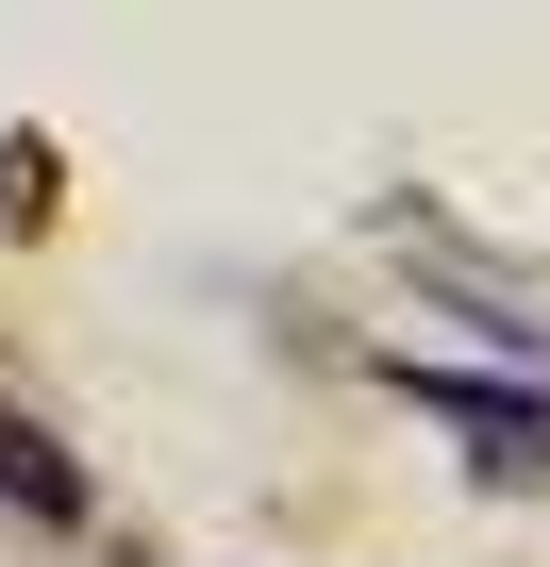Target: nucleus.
Returning <instances> with one entry per match:
<instances>
[{
	"instance_id": "obj_1",
	"label": "nucleus",
	"mask_w": 550,
	"mask_h": 567,
	"mask_svg": "<svg viewBox=\"0 0 550 567\" xmlns=\"http://www.w3.org/2000/svg\"><path fill=\"white\" fill-rule=\"evenodd\" d=\"M401 401H417V417H450L484 467H550V401H533V384H484V368H401Z\"/></svg>"
},
{
	"instance_id": "obj_2",
	"label": "nucleus",
	"mask_w": 550,
	"mask_h": 567,
	"mask_svg": "<svg viewBox=\"0 0 550 567\" xmlns=\"http://www.w3.org/2000/svg\"><path fill=\"white\" fill-rule=\"evenodd\" d=\"M0 501H18V517H51V534H68V517H84V467H68V451H51L34 417H0Z\"/></svg>"
}]
</instances>
